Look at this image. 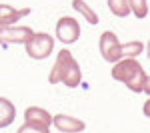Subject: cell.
Returning <instances> with one entry per match:
<instances>
[{"instance_id":"obj_6","label":"cell","mask_w":150,"mask_h":133,"mask_svg":"<svg viewBox=\"0 0 150 133\" xmlns=\"http://www.w3.org/2000/svg\"><path fill=\"white\" fill-rule=\"evenodd\" d=\"M33 30L27 26L0 27V44L27 43L34 35Z\"/></svg>"},{"instance_id":"obj_1","label":"cell","mask_w":150,"mask_h":133,"mask_svg":"<svg viewBox=\"0 0 150 133\" xmlns=\"http://www.w3.org/2000/svg\"><path fill=\"white\" fill-rule=\"evenodd\" d=\"M115 80L123 82L132 91L149 94V78L140 63L134 59H126L118 63L112 69Z\"/></svg>"},{"instance_id":"obj_5","label":"cell","mask_w":150,"mask_h":133,"mask_svg":"<svg viewBox=\"0 0 150 133\" xmlns=\"http://www.w3.org/2000/svg\"><path fill=\"white\" fill-rule=\"evenodd\" d=\"M100 47L103 57L108 62H117L122 58L121 44L114 32L108 31L102 34Z\"/></svg>"},{"instance_id":"obj_10","label":"cell","mask_w":150,"mask_h":133,"mask_svg":"<svg viewBox=\"0 0 150 133\" xmlns=\"http://www.w3.org/2000/svg\"><path fill=\"white\" fill-rule=\"evenodd\" d=\"M25 121H37L50 127L53 122V118L47 110L37 106H30L24 112Z\"/></svg>"},{"instance_id":"obj_2","label":"cell","mask_w":150,"mask_h":133,"mask_svg":"<svg viewBox=\"0 0 150 133\" xmlns=\"http://www.w3.org/2000/svg\"><path fill=\"white\" fill-rule=\"evenodd\" d=\"M81 79L80 67L70 51L66 49L59 51L49 75V83L57 84L61 82L67 87L74 88L79 85Z\"/></svg>"},{"instance_id":"obj_3","label":"cell","mask_w":150,"mask_h":133,"mask_svg":"<svg viewBox=\"0 0 150 133\" xmlns=\"http://www.w3.org/2000/svg\"><path fill=\"white\" fill-rule=\"evenodd\" d=\"M54 39L48 34L37 32L27 42L25 49L28 55L35 59H43L48 57L54 47Z\"/></svg>"},{"instance_id":"obj_14","label":"cell","mask_w":150,"mask_h":133,"mask_svg":"<svg viewBox=\"0 0 150 133\" xmlns=\"http://www.w3.org/2000/svg\"><path fill=\"white\" fill-rule=\"evenodd\" d=\"M108 6L113 13L120 17H125L130 13V7L128 1H108Z\"/></svg>"},{"instance_id":"obj_4","label":"cell","mask_w":150,"mask_h":133,"mask_svg":"<svg viewBox=\"0 0 150 133\" xmlns=\"http://www.w3.org/2000/svg\"><path fill=\"white\" fill-rule=\"evenodd\" d=\"M56 35L61 42L66 44L76 42L81 35V27L78 22L70 16L60 18L57 24Z\"/></svg>"},{"instance_id":"obj_8","label":"cell","mask_w":150,"mask_h":133,"mask_svg":"<svg viewBox=\"0 0 150 133\" xmlns=\"http://www.w3.org/2000/svg\"><path fill=\"white\" fill-rule=\"evenodd\" d=\"M30 12V8L18 10L7 4H0V26H8L15 23L22 18L28 15Z\"/></svg>"},{"instance_id":"obj_12","label":"cell","mask_w":150,"mask_h":133,"mask_svg":"<svg viewBox=\"0 0 150 133\" xmlns=\"http://www.w3.org/2000/svg\"><path fill=\"white\" fill-rule=\"evenodd\" d=\"M16 133H51L49 127L37 121H25Z\"/></svg>"},{"instance_id":"obj_11","label":"cell","mask_w":150,"mask_h":133,"mask_svg":"<svg viewBox=\"0 0 150 133\" xmlns=\"http://www.w3.org/2000/svg\"><path fill=\"white\" fill-rule=\"evenodd\" d=\"M72 7L82 13L89 23L93 25L98 23L99 18L97 15L83 1L80 0L73 1L72 2Z\"/></svg>"},{"instance_id":"obj_9","label":"cell","mask_w":150,"mask_h":133,"mask_svg":"<svg viewBox=\"0 0 150 133\" xmlns=\"http://www.w3.org/2000/svg\"><path fill=\"white\" fill-rule=\"evenodd\" d=\"M16 116L15 105L7 99L0 96V128L10 125L14 122Z\"/></svg>"},{"instance_id":"obj_7","label":"cell","mask_w":150,"mask_h":133,"mask_svg":"<svg viewBox=\"0 0 150 133\" xmlns=\"http://www.w3.org/2000/svg\"><path fill=\"white\" fill-rule=\"evenodd\" d=\"M53 123L57 129L66 133L80 132L86 128L85 123L81 119L64 114L55 115Z\"/></svg>"},{"instance_id":"obj_13","label":"cell","mask_w":150,"mask_h":133,"mask_svg":"<svg viewBox=\"0 0 150 133\" xmlns=\"http://www.w3.org/2000/svg\"><path fill=\"white\" fill-rule=\"evenodd\" d=\"M144 49V45L141 42H130L121 44V55L122 57H135L139 55Z\"/></svg>"},{"instance_id":"obj_15","label":"cell","mask_w":150,"mask_h":133,"mask_svg":"<svg viewBox=\"0 0 150 133\" xmlns=\"http://www.w3.org/2000/svg\"><path fill=\"white\" fill-rule=\"evenodd\" d=\"M129 5L132 8L135 16L138 18H144L148 13V7L146 1H129Z\"/></svg>"}]
</instances>
